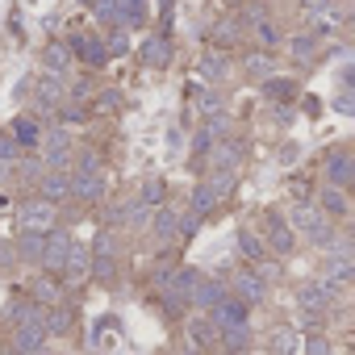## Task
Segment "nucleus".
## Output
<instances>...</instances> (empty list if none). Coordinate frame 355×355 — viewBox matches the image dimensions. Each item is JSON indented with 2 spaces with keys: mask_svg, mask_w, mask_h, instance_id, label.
<instances>
[{
  "mask_svg": "<svg viewBox=\"0 0 355 355\" xmlns=\"http://www.w3.org/2000/svg\"><path fill=\"white\" fill-rule=\"evenodd\" d=\"M17 230L21 234H51L55 230V205L51 201H26L21 209H17Z\"/></svg>",
  "mask_w": 355,
  "mask_h": 355,
  "instance_id": "nucleus-1",
  "label": "nucleus"
},
{
  "mask_svg": "<svg viewBox=\"0 0 355 355\" xmlns=\"http://www.w3.org/2000/svg\"><path fill=\"white\" fill-rule=\"evenodd\" d=\"M88 272H92L96 280H113V272H117V239H113L109 230L96 234L92 255H88Z\"/></svg>",
  "mask_w": 355,
  "mask_h": 355,
  "instance_id": "nucleus-2",
  "label": "nucleus"
},
{
  "mask_svg": "<svg viewBox=\"0 0 355 355\" xmlns=\"http://www.w3.org/2000/svg\"><path fill=\"white\" fill-rule=\"evenodd\" d=\"M71 193H76L80 201H101V193H105V175H101V167H96L92 155H84L80 171L71 175Z\"/></svg>",
  "mask_w": 355,
  "mask_h": 355,
  "instance_id": "nucleus-3",
  "label": "nucleus"
},
{
  "mask_svg": "<svg viewBox=\"0 0 355 355\" xmlns=\"http://www.w3.org/2000/svg\"><path fill=\"white\" fill-rule=\"evenodd\" d=\"M293 222L309 234V243H318V247H330L334 243V234H330V222L318 214V209H309V205H293Z\"/></svg>",
  "mask_w": 355,
  "mask_h": 355,
  "instance_id": "nucleus-4",
  "label": "nucleus"
},
{
  "mask_svg": "<svg viewBox=\"0 0 355 355\" xmlns=\"http://www.w3.org/2000/svg\"><path fill=\"white\" fill-rule=\"evenodd\" d=\"M67 251H71V234H67V230H51V234L42 239V259H38V263H42L46 272H55V276H59V272H63Z\"/></svg>",
  "mask_w": 355,
  "mask_h": 355,
  "instance_id": "nucleus-5",
  "label": "nucleus"
},
{
  "mask_svg": "<svg viewBox=\"0 0 355 355\" xmlns=\"http://www.w3.org/2000/svg\"><path fill=\"white\" fill-rule=\"evenodd\" d=\"M209 322H214L218 330L247 326V305H243V301H234V297H226V301H218V305L209 309Z\"/></svg>",
  "mask_w": 355,
  "mask_h": 355,
  "instance_id": "nucleus-6",
  "label": "nucleus"
},
{
  "mask_svg": "<svg viewBox=\"0 0 355 355\" xmlns=\"http://www.w3.org/2000/svg\"><path fill=\"white\" fill-rule=\"evenodd\" d=\"M263 297H268V280H263V276H255V272H239V276H234V301L259 305Z\"/></svg>",
  "mask_w": 355,
  "mask_h": 355,
  "instance_id": "nucleus-7",
  "label": "nucleus"
},
{
  "mask_svg": "<svg viewBox=\"0 0 355 355\" xmlns=\"http://www.w3.org/2000/svg\"><path fill=\"white\" fill-rule=\"evenodd\" d=\"M226 297H230V293H226V284H222L218 276H201V280L193 284V297H189V301H193L197 309H214V305L226 301Z\"/></svg>",
  "mask_w": 355,
  "mask_h": 355,
  "instance_id": "nucleus-8",
  "label": "nucleus"
},
{
  "mask_svg": "<svg viewBox=\"0 0 355 355\" xmlns=\"http://www.w3.org/2000/svg\"><path fill=\"white\" fill-rule=\"evenodd\" d=\"M330 297H334V284H326V280H309V284H301L297 305H301L305 313H318V309L330 305Z\"/></svg>",
  "mask_w": 355,
  "mask_h": 355,
  "instance_id": "nucleus-9",
  "label": "nucleus"
},
{
  "mask_svg": "<svg viewBox=\"0 0 355 355\" xmlns=\"http://www.w3.org/2000/svg\"><path fill=\"white\" fill-rule=\"evenodd\" d=\"M67 51H71V55H80V59H84V63H92V67H101V63L109 59V51H105V42H101L96 34H76Z\"/></svg>",
  "mask_w": 355,
  "mask_h": 355,
  "instance_id": "nucleus-10",
  "label": "nucleus"
},
{
  "mask_svg": "<svg viewBox=\"0 0 355 355\" xmlns=\"http://www.w3.org/2000/svg\"><path fill=\"white\" fill-rule=\"evenodd\" d=\"M46 347V330L42 326H13V351L17 355H38Z\"/></svg>",
  "mask_w": 355,
  "mask_h": 355,
  "instance_id": "nucleus-11",
  "label": "nucleus"
},
{
  "mask_svg": "<svg viewBox=\"0 0 355 355\" xmlns=\"http://www.w3.org/2000/svg\"><path fill=\"white\" fill-rule=\"evenodd\" d=\"M63 197H71V175H67V171H59V167H51V171L42 175V201L59 205Z\"/></svg>",
  "mask_w": 355,
  "mask_h": 355,
  "instance_id": "nucleus-12",
  "label": "nucleus"
},
{
  "mask_svg": "<svg viewBox=\"0 0 355 355\" xmlns=\"http://www.w3.org/2000/svg\"><path fill=\"white\" fill-rule=\"evenodd\" d=\"M351 171H355L351 155H347V150H334L330 163H326V180H330V189H347V184H351Z\"/></svg>",
  "mask_w": 355,
  "mask_h": 355,
  "instance_id": "nucleus-13",
  "label": "nucleus"
},
{
  "mask_svg": "<svg viewBox=\"0 0 355 355\" xmlns=\"http://www.w3.org/2000/svg\"><path fill=\"white\" fill-rule=\"evenodd\" d=\"M150 230H155V243H159V247H167V243L180 239V218H175L171 209H159V214H155V222H150Z\"/></svg>",
  "mask_w": 355,
  "mask_h": 355,
  "instance_id": "nucleus-14",
  "label": "nucleus"
},
{
  "mask_svg": "<svg viewBox=\"0 0 355 355\" xmlns=\"http://www.w3.org/2000/svg\"><path fill=\"white\" fill-rule=\"evenodd\" d=\"M268 247H272L276 255H288V251L297 247V234H293V226H288L284 218H272V230H268Z\"/></svg>",
  "mask_w": 355,
  "mask_h": 355,
  "instance_id": "nucleus-15",
  "label": "nucleus"
},
{
  "mask_svg": "<svg viewBox=\"0 0 355 355\" xmlns=\"http://www.w3.org/2000/svg\"><path fill=\"white\" fill-rule=\"evenodd\" d=\"M59 276H67V280H84L88 276V247L84 243H76L71 239V251H67V259H63V272Z\"/></svg>",
  "mask_w": 355,
  "mask_h": 355,
  "instance_id": "nucleus-16",
  "label": "nucleus"
},
{
  "mask_svg": "<svg viewBox=\"0 0 355 355\" xmlns=\"http://www.w3.org/2000/svg\"><path fill=\"white\" fill-rule=\"evenodd\" d=\"M218 197H222V193H218L214 184H197V189H193V218H209L214 205H218Z\"/></svg>",
  "mask_w": 355,
  "mask_h": 355,
  "instance_id": "nucleus-17",
  "label": "nucleus"
},
{
  "mask_svg": "<svg viewBox=\"0 0 355 355\" xmlns=\"http://www.w3.org/2000/svg\"><path fill=\"white\" fill-rule=\"evenodd\" d=\"M42 63H46L55 76H63V71H67V63H71V51H67L63 42H51V46L42 51Z\"/></svg>",
  "mask_w": 355,
  "mask_h": 355,
  "instance_id": "nucleus-18",
  "label": "nucleus"
},
{
  "mask_svg": "<svg viewBox=\"0 0 355 355\" xmlns=\"http://www.w3.org/2000/svg\"><path fill=\"white\" fill-rule=\"evenodd\" d=\"M322 209H326L330 218H347V214H351V205H347L343 189H322Z\"/></svg>",
  "mask_w": 355,
  "mask_h": 355,
  "instance_id": "nucleus-19",
  "label": "nucleus"
},
{
  "mask_svg": "<svg viewBox=\"0 0 355 355\" xmlns=\"http://www.w3.org/2000/svg\"><path fill=\"white\" fill-rule=\"evenodd\" d=\"M218 338H222V347H226L230 355H239V351H247V343H251V334H247V326H234V330H218Z\"/></svg>",
  "mask_w": 355,
  "mask_h": 355,
  "instance_id": "nucleus-20",
  "label": "nucleus"
},
{
  "mask_svg": "<svg viewBox=\"0 0 355 355\" xmlns=\"http://www.w3.org/2000/svg\"><path fill=\"white\" fill-rule=\"evenodd\" d=\"M142 55H146V63H155V67H167V59H171V46H167V38L159 34V38H150V42H146V51H142Z\"/></svg>",
  "mask_w": 355,
  "mask_h": 355,
  "instance_id": "nucleus-21",
  "label": "nucleus"
},
{
  "mask_svg": "<svg viewBox=\"0 0 355 355\" xmlns=\"http://www.w3.org/2000/svg\"><path fill=\"white\" fill-rule=\"evenodd\" d=\"M42 239H46V234H21V239H17V255L30 259V263H38V259H42Z\"/></svg>",
  "mask_w": 355,
  "mask_h": 355,
  "instance_id": "nucleus-22",
  "label": "nucleus"
},
{
  "mask_svg": "<svg viewBox=\"0 0 355 355\" xmlns=\"http://www.w3.org/2000/svg\"><path fill=\"white\" fill-rule=\"evenodd\" d=\"M34 301L51 309V305H59V301H63V293H59V284H55V280H34Z\"/></svg>",
  "mask_w": 355,
  "mask_h": 355,
  "instance_id": "nucleus-23",
  "label": "nucleus"
},
{
  "mask_svg": "<svg viewBox=\"0 0 355 355\" xmlns=\"http://www.w3.org/2000/svg\"><path fill=\"white\" fill-rule=\"evenodd\" d=\"M272 347H276V355H297V351H301V338H297L293 326H284V330H276Z\"/></svg>",
  "mask_w": 355,
  "mask_h": 355,
  "instance_id": "nucleus-24",
  "label": "nucleus"
},
{
  "mask_svg": "<svg viewBox=\"0 0 355 355\" xmlns=\"http://www.w3.org/2000/svg\"><path fill=\"white\" fill-rule=\"evenodd\" d=\"M13 142H17V146H34V142H38V121H30V117L13 121Z\"/></svg>",
  "mask_w": 355,
  "mask_h": 355,
  "instance_id": "nucleus-25",
  "label": "nucleus"
},
{
  "mask_svg": "<svg viewBox=\"0 0 355 355\" xmlns=\"http://www.w3.org/2000/svg\"><path fill=\"white\" fill-rule=\"evenodd\" d=\"M63 159H67V134H51L46 138V163L63 167Z\"/></svg>",
  "mask_w": 355,
  "mask_h": 355,
  "instance_id": "nucleus-26",
  "label": "nucleus"
},
{
  "mask_svg": "<svg viewBox=\"0 0 355 355\" xmlns=\"http://www.w3.org/2000/svg\"><path fill=\"white\" fill-rule=\"evenodd\" d=\"M239 251H243L247 259H255V263H259V259H263V239H259V234H251V230H239Z\"/></svg>",
  "mask_w": 355,
  "mask_h": 355,
  "instance_id": "nucleus-27",
  "label": "nucleus"
},
{
  "mask_svg": "<svg viewBox=\"0 0 355 355\" xmlns=\"http://www.w3.org/2000/svg\"><path fill=\"white\" fill-rule=\"evenodd\" d=\"M63 96V84L55 80V76H42L38 80V105H51V101H59Z\"/></svg>",
  "mask_w": 355,
  "mask_h": 355,
  "instance_id": "nucleus-28",
  "label": "nucleus"
},
{
  "mask_svg": "<svg viewBox=\"0 0 355 355\" xmlns=\"http://www.w3.org/2000/svg\"><path fill=\"white\" fill-rule=\"evenodd\" d=\"M326 276H330L334 284H343V280H351V259H347V255H334V259L326 263Z\"/></svg>",
  "mask_w": 355,
  "mask_h": 355,
  "instance_id": "nucleus-29",
  "label": "nucleus"
},
{
  "mask_svg": "<svg viewBox=\"0 0 355 355\" xmlns=\"http://www.w3.org/2000/svg\"><path fill=\"white\" fill-rule=\"evenodd\" d=\"M189 330H193V343H197V347H209V343H214V334H218V326H214V322H205V318H197Z\"/></svg>",
  "mask_w": 355,
  "mask_h": 355,
  "instance_id": "nucleus-30",
  "label": "nucleus"
},
{
  "mask_svg": "<svg viewBox=\"0 0 355 355\" xmlns=\"http://www.w3.org/2000/svg\"><path fill=\"white\" fill-rule=\"evenodd\" d=\"M96 5V17L105 21V26H117L121 21V9H117V0H92Z\"/></svg>",
  "mask_w": 355,
  "mask_h": 355,
  "instance_id": "nucleus-31",
  "label": "nucleus"
},
{
  "mask_svg": "<svg viewBox=\"0 0 355 355\" xmlns=\"http://www.w3.org/2000/svg\"><path fill=\"white\" fill-rule=\"evenodd\" d=\"M201 71H205V80H226V59H218V55H209L205 63H201Z\"/></svg>",
  "mask_w": 355,
  "mask_h": 355,
  "instance_id": "nucleus-32",
  "label": "nucleus"
},
{
  "mask_svg": "<svg viewBox=\"0 0 355 355\" xmlns=\"http://www.w3.org/2000/svg\"><path fill=\"white\" fill-rule=\"evenodd\" d=\"M159 201H163V184H159V180H146V184H142L138 205H159Z\"/></svg>",
  "mask_w": 355,
  "mask_h": 355,
  "instance_id": "nucleus-33",
  "label": "nucleus"
},
{
  "mask_svg": "<svg viewBox=\"0 0 355 355\" xmlns=\"http://www.w3.org/2000/svg\"><path fill=\"white\" fill-rule=\"evenodd\" d=\"M142 17H146V0H125V21L142 26Z\"/></svg>",
  "mask_w": 355,
  "mask_h": 355,
  "instance_id": "nucleus-34",
  "label": "nucleus"
},
{
  "mask_svg": "<svg viewBox=\"0 0 355 355\" xmlns=\"http://www.w3.org/2000/svg\"><path fill=\"white\" fill-rule=\"evenodd\" d=\"M305 355H330V343H326L322 334H309V343H305Z\"/></svg>",
  "mask_w": 355,
  "mask_h": 355,
  "instance_id": "nucleus-35",
  "label": "nucleus"
},
{
  "mask_svg": "<svg viewBox=\"0 0 355 355\" xmlns=\"http://www.w3.org/2000/svg\"><path fill=\"white\" fill-rule=\"evenodd\" d=\"M17 150H21V146L13 142V134H5V138H0V163H5V159H13Z\"/></svg>",
  "mask_w": 355,
  "mask_h": 355,
  "instance_id": "nucleus-36",
  "label": "nucleus"
},
{
  "mask_svg": "<svg viewBox=\"0 0 355 355\" xmlns=\"http://www.w3.org/2000/svg\"><path fill=\"white\" fill-rule=\"evenodd\" d=\"M125 46H130V42H125V34L117 30V34L109 38V46H105V51H109V55H125Z\"/></svg>",
  "mask_w": 355,
  "mask_h": 355,
  "instance_id": "nucleus-37",
  "label": "nucleus"
},
{
  "mask_svg": "<svg viewBox=\"0 0 355 355\" xmlns=\"http://www.w3.org/2000/svg\"><path fill=\"white\" fill-rule=\"evenodd\" d=\"M293 55H297V59H309V55H313V38H297V42H293Z\"/></svg>",
  "mask_w": 355,
  "mask_h": 355,
  "instance_id": "nucleus-38",
  "label": "nucleus"
},
{
  "mask_svg": "<svg viewBox=\"0 0 355 355\" xmlns=\"http://www.w3.org/2000/svg\"><path fill=\"white\" fill-rule=\"evenodd\" d=\"M268 92H272V96H288V92H293V84H284V80H272V84H268Z\"/></svg>",
  "mask_w": 355,
  "mask_h": 355,
  "instance_id": "nucleus-39",
  "label": "nucleus"
},
{
  "mask_svg": "<svg viewBox=\"0 0 355 355\" xmlns=\"http://www.w3.org/2000/svg\"><path fill=\"white\" fill-rule=\"evenodd\" d=\"M334 109H338V113H355V109H351V92H338V101H334Z\"/></svg>",
  "mask_w": 355,
  "mask_h": 355,
  "instance_id": "nucleus-40",
  "label": "nucleus"
},
{
  "mask_svg": "<svg viewBox=\"0 0 355 355\" xmlns=\"http://www.w3.org/2000/svg\"><path fill=\"white\" fill-rule=\"evenodd\" d=\"M117 101H121V96H117V92H101V101H96V105H101V109H113V105H117Z\"/></svg>",
  "mask_w": 355,
  "mask_h": 355,
  "instance_id": "nucleus-41",
  "label": "nucleus"
},
{
  "mask_svg": "<svg viewBox=\"0 0 355 355\" xmlns=\"http://www.w3.org/2000/svg\"><path fill=\"white\" fill-rule=\"evenodd\" d=\"M305 9H309V13H326V9H330V0H305Z\"/></svg>",
  "mask_w": 355,
  "mask_h": 355,
  "instance_id": "nucleus-42",
  "label": "nucleus"
},
{
  "mask_svg": "<svg viewBox=\"0 0 355 355\" xmlns=\"http://www.w3.org/2000/svg\"><path fill=\"white\" fill-rule=\"evenodd\" d=\"M259 38H263V42H268V46H272V42H276V34H272V26H268V21H259Z\"/></svg>",
  "mask_w": 355,
  "mask_h": 355,
  "instance_id": "nucleus-43",
  "label": "nucleus"
},
{
  "mask_svg": "<svg viewBox=\"0 0 355 355\" xmlns=\"http://www.w3.org/2000/svg\"><path fill=\"white\" fill-rule=\"evenodd\" d=\"M9 259H13V251H9V247H0V268H9Z\"/></svg>",
  "mask_w": 355,
  "mask_h": 355,
  "instance_id": "nucleus-44",
  "label": "nucleus"
},
{
  "mask_svg": "<svg viewBox=\"0 0 355 355\" xmlns=\"http://www.w3.org/2000/svg\"><path fill=\"white\" fill-rule=\"evenodd\" d=\"M0 355H17V351H13V347H0Z\"/></svg>",
  "mask_w": 355,
  "mask_h": 355,
  "instance_id": "nucleus-45",
  "label": "nucleus"
},
{
  "mask_svg": "<svg viewBox=\"0 0 355 355\" xmlns=\"http://www.w3.org/2000/svg\"><path fill=\"white\" fill-rule=\"evenodd\" d=\"M184 355H197V351H184Z\"/></svg>",
  "mask_w": 355,
  "mask_h": 355,
  "instance_id": "nucleus-46",
  "label": "nucleus"
}]
</instances>
